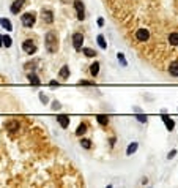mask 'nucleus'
<instances>
[{"instance_id": "18", "label": "nucleus", "mask_w": 178, "mask_h": 188, "mask_svg": "<svg viewBox=\"0 0 178 188\" xmlns=\"http://www.w3.org/2000/svg\"><path fill=\"white\" fill-rule=\"evenodd\" d=\"M29 81L32 82L33 85H40V79H38V76L35 73H29Z\"/></svg>"}, {"instance_id": "26", "label": "nucleus", "mask_w": 178, "mask_h": 188, "mask_svg": "<svg viewBox=\"0 0 178 188\" xmlns=\"http://www.w3.org/2000/svg\"><path fill=\"white\" fill-rule=\"evenodd\" d=\"M137 120H139V122H147V117H145V115H140V114H139V115H137Z\"/></svg>"}, {"instance_id": "9", "label": "nucleus", "mask_w": 178, "mask_h": 188, "mask_svg": "<svg viewBox=\"0 0 178 188\" xmlns=\"http://www.w3.org/2000/svg\"><path fill=\"white\" fill-rule=\"evenodd\" d=\"M57 122L60 123L61 128H68V125H69V117L60 114V115H57Z\"/></svg>"}, {"instance_id": "3", "label": "nucleus", "mask_w": 178, "mask_h": 188, "mask_svg": "<svg viewBox=\"0 0 178 188\" xmlns=\"http://www.w3.org/2000/svg\"><path fill=\"white\" fill-rule=\"evenodd\" d=\"M21 22H22V25H24V27H32L35 24V16L32 13H25V14H22Z\"/></svg>"}, {"instance_id": "33", "label": "nucleus", "mask_w": 178, "mask_h": 188, "mask_svg": "<svg viewBox=\"0 0 178 188\" xmlns=\"http://www.w3.org/2000/svg\"><path fill=\"white\" fill-rule=\"evenodd\" d=\"M0 46H3V37L0 35Z\"/></svg>"}, {"instance_id": "5", "label": "nucleus", "mask_w": 178, "mask_h": 188, "mask_svg": "<svg viewBox=\"0 0 178 188\" xmlns=\"http://www.w3.org/2000/svg\"><path fill=\"white\" fill-rule=\"evenodd\" d=\"M22 48H24V51L27 54H35L36 52V48H35V43L32 40H25L24 43H22Z\"/></svg>"}, {"instance_id": "6", "label": "nucleus", "mask_w": 178, "mask_h": 188, "mask_svg": "<svg viewBox=\"0 0 178 188\" xmlns=\"http://www.w3.org/2000/svg\"><path fill=\"white\" fill-rule=\"evenodd\" d=\"M41 19L46 22V24H52L54 22V13L51 10H43L41 11Z\"/></svg>"}, {"instance_id": "22", "label": "nucleus", "mask_w": 178, "mask_h": 188, "mask_svg": "<svg viewBox=\"0 0 178 188\" xmlns=\"http://www.w3.org/2000/svg\"><path fill=\"white\" fill-rule=\"evenodd\" d=\"M17 127H19L17 122H16V123H14V122H8V123H6V128H8V131H14V130H17Z\"/></svg>"}, {"instance_id": "34", "label": "nucleus", "mask_w": 178, "mask_h": 188, "mask_svg": "<svg viewBox=\"0 0 178 188\" xmlns=\"http://www.w3.org/2000/svg\"><path fill=\"white\" fill-rule=\"evenodd\" d=\"M61 2H71V0H61Z\"/></svg>"}, {"instance_id": "28", "label": "nucleus", "mask_w": 178, "mask_h": 188, "mask_svg": "<svg viewBox=\"0 0 178 188\" xmlns=\"http://www.w3.org/2000/svg\"><path fill=\"white\" fill-rule=\"evenodd\" d=\"M175 155H177V150H172V152H170V153L167 155V158H169V160H172V158H173V156H175Z\"/></svg>"}, {"instance_id": "17", "label": "nucleus", "mask_w": 178, "mask_h": 188, "mask_svg": "<svg viewBox=\"0 0 178 188\" xmlns=\"http://www.w3.org/2000/svg\"><path fill=\"white\" fill-rule=\"evenodd\" d=\"M85 131H87V123H80L79 127H77V130H76V134L77 136H84Z\"/></svg>"}, {"instance_id": "13", "label": "nucleus", "mask_w": 178, "mask_h": 188, "mask_svg": "<svg viewBox=\"0 0 178 188\" xmlns=\"http://www.w3.org/2000/svg\"><path fill=\"white\" fill-rule=\"evenodd\" d=\"M169 43L170 46H178V32H173L169 35Z\"/></svg>"}, {"instance_id": "21", "label": "nucleus", "mask_w": 178, "mask_h": 188, "mask_svg": "<svg viewBox=\"0 0 178 188\" xmlns=\"http://www.w3.org/2000/svg\"><path fill=\"white\" fill-rule=\"evenodd\" d=\"M10 46H11L10 35H3V48H10Z\"/></svg>"}, {"instance_id": "23", "label": "nucleus", "mask_w": 178, "mask_h": 188, "mask_svg": "<svg viewBox=\"0 0 178 188\" xmlns=\"http://www.w3.org/2000/svg\"><path fill=\"white\" fill-rule=\"evenodd\" d=\"M84 54H85V57H95V51L90 49V48H85L84 49Z\"/></svg>"}, {"instance_id": "1", "label": "nucleus", "mask_w": 178, "mask_h": 188, "mask_svg": "<svg viewBox=\"0 0 178 188\" xmlns=\"http://www.w3.org/2000/svg\"><path fill=\"white\" fill-rule=\"evenodd\" d=\"M46 48H47L49 52H55L57 46H59V40H57V33L55 32H47L46 35Z\"/></svg>"}, {"instance_id": "8", "label": "nucleus", "mask_w": 178, "mask_h": 188, "mask_svg": "<svg viewBox=\"0 0 178 188\" xmlns=\"http://www.w3.org/2000/svg\"><path fill=\"white\" fill-rule=\"evenodd\" d=\"M24 3H25V0H16V2H13V5H11V13L13 14L19 13L21 8L24 6Z\"/></svg>"}, {"instance_id": "15", "label": "nucleus", "mask_w": 178, "mask_h": 188, "mask_svg": "<svg viewBox=\"0 0 178 188\" xmlns=\"http://www.w3.org/2000/svg\"><path fill=\"white\" fill-rule=\"evenodd\" d=\"M90 73H91V76H98V73H99V63L98 62H93V63H91Z\"/></svg>"}, {"instance_id": "10", "label": "nucleus", "mask_w": 178, "mask_h": 188, "mask_svg": "<svg viewBox=\"0 0 178 188\" xmlns=\"http://www.w3.org/2000/svg\"><path fill=\"white\" fill-rule=\"evenodd\" d=\"M169 73H170V76L178 77V60H173L172 63L169 65Z\"/></svg>"}, {"instance_id": "4", "label": "nucleus", "mask_w": 178, "mask_h": 188, "mask_svg": "<svg viewBox=\"0 0 178 188\" xmlns=\"http://www.w3.org/2000/svg\"><path fill=\"white\" fill-rule=\"evenodd\" d=\"M82 43H84V35L82 33H74L73 35V46L79 51L82 48Z\"/></svg>"}, {"instance_id": "25", "label": "nucleus", "mask_w": 178, "mask_h": 188, "mask_svg": "<svg viewBox=\"0 0 178 188\" xmlns=\"http://www.w3.org/2000/svg\"><path fill=\"white\" fill-rule=\"evenodd\" d=\"M117 57H118V60H120V63H121L123 66H126V60H125V56H123V54H121V52H118V56H117Z\"/></svg>"}, {"instance_id": "16", "label": "nucleus", "mask_w": 178, "mask_h": 188, "mask_svg": "<svg viewBox=\"0 0 178 188\" xmlns=\"http://www.w3.org/2000/svg\"><path fill=\"white\" fill-rule=\"evenodd\" d=\"M137 147H139V144H137V142L129 144V146H128V149H126V155H133L134 152L137 150Z\"/></svg>"}, {"instance_id": "19", "label": "nucleus", "mask_w": 178, "mask_h": 188, "mask_svg": "<svg viewBox=\"0 0 178 188\" xmlns=\"http://www.w3.org/2000/svg\"><path fill=\"white\" fill-rule=\"evenodd\" d=\"M96 41H98V44H99V48H101V49H106V48H107V43H106V40H104L103 35H98Z\"/></svg>"}, {"instance_id": "20", "label": "nucleus", "mask_w": 178, "mask_h": 188, "mask_svg": "<svg viewBox=\"0 0 178 188\" xmlns=\"http://www.w3.org/2000/svg\"><path fill=\"white\" fill-rule=\"evenodd\" d=\"M96 120H98V122L101 123V125H107V122H109V117L99 114V115H96Z\"/></svg>"}, {"instance_id": "11", "label": "nucleus", "mask_w": 178, "mask_h": 188, "mask_svg": "<svg viewBox=\"0 0 178 188\" xmlns=\"http://www.w3.org/2000/svg\"><path fill=\"white\" fill-rule=\"evenodd\" d=\"M162 122L165 123V127H167V130H169V131H172V130H173V127H175L173 120L170 119L169 115H165V114H162Z\"/></svg>"}, {"instance_id": "30", "label": "nucleus", "mask_w": 178, "mask_h": 188, "mask_svg": "<svg viewBox=\"0 0 178 188\" xmlns=\"http://www.w3.org/2000/svg\"><path fill=\"white\" fill-rule=\"evenodd\" d=\"M40 98H41V101H43V103H47V98H46V95H41Z\"/></svg>"}, {"instance_id": "24", "label": "nucleus", "mask_w": 178, "mask_h": 188, "mask_svg": "<svg viewBox=\"0 0 178 188\" xmlns=\"http://www.w3.org/2000/svg\"><path fill=\"white\" fill-rule=\"evenodd\" d=\"M80 146H82L84 149H90L91 147V142L88 139H80Z\"/></svg>"}, {"instance_id": "27", "label": "nucleus", "mask_w": 178, "mask_h": 188, "mask_svg": "<svg viewBox=\"0 0 178 188\" xmlns=\"http://www.w3.org/2000/svg\"><path fill=\"white\" fill-rule=\"evenodd\" d=\"M79 84H82V85H93L90 81H85V79L84 81H79Z\"/></svg>"}, {"instance_id": "7", "label": "nucleus", "mask_w": 178, "mask_h": 188, "mask_svg": "<svg viewBox=\"0 0 178 188\" xmlns=\"http://www.w3.org/2000/svg\"><path fill=\"white\" fill-rule=\"evenodd\" d=\"M136 38L139 41H147L150 38V32L147 29H139L137 32H136Z\"/></svg>"}, {"instance_id": "31", "label": "nucleus", "mask_w": 178, "mask_h": 188, "mask_svg": "<svg viewBox=\"0 0 178 188\" xmlns=\"http://www.w3.org/2000/svg\"><path fill=\"white\" fill-rule=\"evenodd\" d=\"M52 108L59 109V108H60V103H57V101H55V103H52Z\"/></svg>"}, {"instance_id": "12", "label": "nucleus", "mask_w": 178, "mask_h": 188, "mask_svg": "<svg viewBox=\"0 0 178 188\" xmlns=\"http://www.w3.org/2000/svg\"><path fill=\"white\" fill-rule=\"evenodd\" d=\"M59 76H60V79H63V81L68 79V77H69V68H68V66H61Z\"/></svg>"}, {"instance_id": "29", "label": "nucleus", "mask_w": 178, "mask_h": 188, "mask_svg": "<svg viewBox=\"0 0 178 188\" xmlns=\"http://www.w3.org/2000/svg\"><path fill=\"white\" fill-rule=\"evenodd\" d=\"M98 25H99V27L104 25V19H103V18H98Z\"/></svg>"}, {"instance_id": "14", "label": "nucleus", "mask_w": 178, "mask_h": 188, "mask_svg": "<svg viewBox=\"0 0 178 188\" xmlns=\"http://www.w3.org/2000/svg\"><path fill=\"white\" fill-rule=\"evenodd\" d=\"M0 24H2L3 27H5V30H8V32H11V30H13V25H11L10 19H6V18H2V19H0Z\"/></svg>"}, {"instance_id": "2", "label": "nucleus", "mask_w": 178, "mask_h": 188, "mask_svg": "<svg viewBox=\"0 0 178 188\" xmlns=\"http://www.w3.org/2000/svg\"><path fill=\"white\" fill-rule=\"evenodd\" d=\"M74 8H76V13H77V18H79V21H84V19H85L84 3L80 2V0H74Z\"/></svg>"}, {"instance_id": "32", "label": "nucleus", "mask_w": 178, "mask_h": 188, "mask_svg": "<svg viewBox=\"0 0 178 188\" xmlns=\"http://www.w3.org/2000/svg\"><path fill=\"white\" fill-rule=\"evenodd\" d=\"M51 85H52V87H57V85H59V82H57V81H51Z\"/></svg>"}]
</instances>
